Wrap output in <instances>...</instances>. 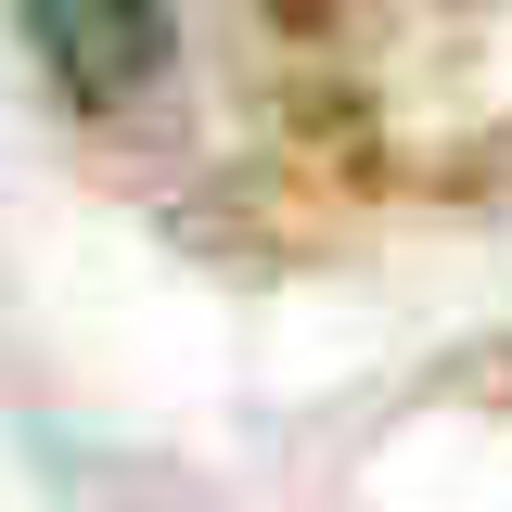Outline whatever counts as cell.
<instances>
[{
    "mask_svg": "<svg viewBox=\"0 0 512 512\" xmlns=\"http://www.w3.org/2000/svg\"><path fill=\"white\" fill-rule=\"evenodd\" d=\"M13 13L77 103H128L167 64V0H13Z\"/></svg>",
    "mask_w": 512,
    "mask_h": 512,
    "instance_id": "1",
    "label": "cell"
}]
</instances>
